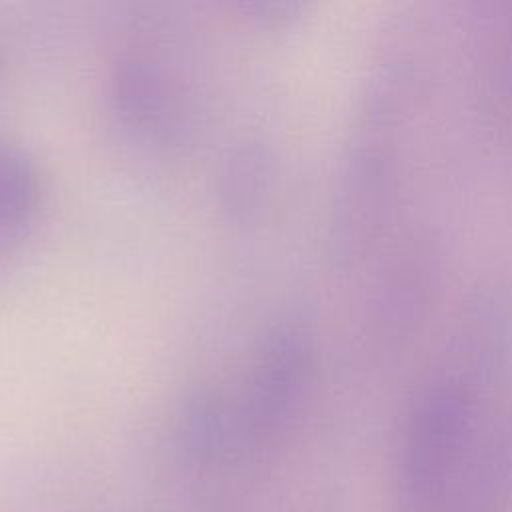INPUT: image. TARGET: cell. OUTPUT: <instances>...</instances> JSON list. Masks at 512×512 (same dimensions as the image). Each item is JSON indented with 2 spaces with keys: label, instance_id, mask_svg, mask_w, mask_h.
<instances>
[{
  "label": "cell",
  "instance_id": "cell-3",
  "mask_svg": "<svg viewBox=\"0 0 512 512\" xmlns=\"http://www.w3.org/2000/svg\"><path fill=\"white\" fill-rule=\"evenodd\" d=\"M110 100L120 120L146 134H162L172 118V92L164 70L146 56H122L110 74Z\"/></svg>",
  "mask_w": 512,
  "mask_h": 512
},
{
  "label": "cell",
  "instance_id": "cell-1",
  "mask_svg": "<svg viewBox=\"0 0 512 512\" xmlns=\"http://www.w3.org/2000/svg\"><path fill=\"white\" fill-rule=\"evenodd\" d=\"M510 486L512 410L470 370L434 372L402 428L400 512H502Z\"/></svg>",
  "mask_w": 512,
  "mask_h": 512
},
{
  "label": "cell",
  "instance_id": "cell-2",
  "mask_svg": "<svg viewBox=\"0 0 512 512\" xmlns=\"http://www.w3.org/2000/svg\"><path fill=\"white\" fill-rule=\"evenodd\" d=\"M314 372V342L298 320L274 324L260 340L242 394V418L250 432L276 430L304 398Z\"/></svg>",
  "mask_w": 512,
  "mask_h": 512
},
{
  "label": "cell",
  "instance_id": "cell-4",
  "mask_svg": "<svg viewBox=\"0 0 512 512\" xmlns=\"http://www.w3.org/2000/svg\"><path fill=\"white\" fill-rule=\"evenodd\" d=\"M492 26L484 70L486 96L498 124L512 130V6L492 18Z\"/></svg>",
  "mask_w": 512,
  "mask_h": 512
},
{
  "label": "cell",
  "instance_id": "cell-6",
  "mask_svg": "<svg viewBox=\"0 0 512 512\" xmlns=\"http://www.w3.org/2000/svg\"><path fill=\"white\" fill-rule=\"evenodd\" d=\"M244 10L262 26L268 28H278L284 26L288 22H292L294 18H298V14L302 12V4L300 2H280V0H258V2H248L244 4Z\"/></svg>",
  "mask_w": 512,
  "mask_h": 512
},
{
  "label": "cell",
  "instance_id": "cell-5",
  "mask_svg": "<svg viewBox=\"0 0 512 512\" xmlns=\"http://www.w3.org/2000/svg\"><path fill=\"white\" fill-rule=\"evenodd\" d=\"M270 166L260 146H244L232 154L222 178V198L226 210L244 218L256 210L268 186Z\"/></svg>",
  "mask_w": 512,
  "mask_h": 512
}]
</instances>
